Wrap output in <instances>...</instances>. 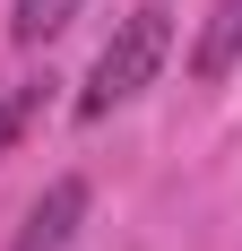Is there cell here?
Instances as JSON below:
<instances>
[{"mask_svg":"<svg viewBox=\"0 0 242 251\" xmlns=\"http://www.w3.org/2000/svg\"><path fill=\"white\" fill-rule=\"evenodd\" d=\"M165 52H173V9H165V0L130 9V18L113 26V44L96 52L87 87H78V122H104L113 104L147 96V87H156V70H165Z\"/></svg>","mask_w":242,"mask_h":251,"instance_id":"obj_1","label":"cell"},{"mask_svg":"<svg viewBox=\"0 0 242 251\" xmlns=\"http://www.w3.org/2000/svg\"><path fill=\"white\" fill-rule=\"evenodd\" d=\"M78 226H87V174H61V182H44V200L26 208V226H18L9 251H70Z\"/></svg>","mask_w":242,"mask_h":251,"instance_id":"obj_2","label":"cell"},{"mask_svg":"<svg viewBox=\"0 0 242 251\" xmlns=\"http://www.w3.org/2000/svg\"><path fill=\"white\" fill-rule=\"evenodd\" d=\"M234 61H242V0H217L208 26L191 35V78H199V87H217Z\"/></svg>","mask_w":242,"mask_h":251,"instance_id":"obj_3","label":"cell"},{"mask_svg":"<svg viewBox=\"0 0 242 251\" xmlns=\"http://www.w3.org/2000/svg\"><path fill=\"white\" fill-rule=\"evenodd\" d=\"M78 9H87V0H18L9 35H18V44H44V35H61V26H70Z\"/></svg>","mask_w":242,"mask_h":251,"instance_id":"obj_4","label":"cell"},{"mask_svg":"<svg viewBox=\"0 0 242 251\" xmlns=\"http://www.w3.org/2000/svg\"><path fill=\"white\" fill-rule=\"evenodd\" d=\"M44 104V87H26V96H0V156L18 148V130H26V113Z\"/></svg>","mask_w":242,"mask_h":251,"instance_id":"obj_5","label":"cell"}]
</instances>
